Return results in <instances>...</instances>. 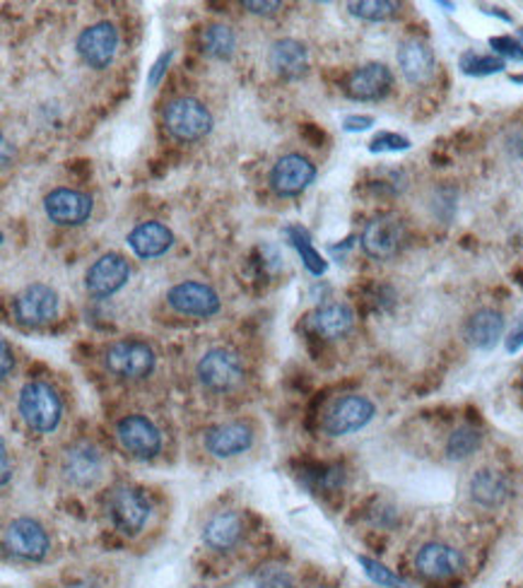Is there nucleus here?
<instances>
[{
    "instance_id": "f257e3e1",
    "label": "nucleus",
    "mask_w": 523,
    "mask_h": 588,
    "mask_svg": "<svg viewBox=\"0 0 523 588\" xmlns=\"http://www.w3.org/2000/svg\"><path fill=\"white\" fill-rule=\"evenodd\" d=\"M194 377L203 393L208 395H232L247 381L244 355L229 348V345H213L203 350L194 364Z\"/></svg>"
},
{
    "instance_id": "f03ea898",
    "label": "nucleus",
    "mask_w": 523,
    "mask_h": 588,
    "mask_svg": "<svg viewBox=\"0 0 523 588\" xmlns=\"http://www.w3.org/2000/svg\"><path fill=\"white\" fill-rule=\"evenodd\" d=\"M18 415L32 434L46 437V434L58 432L63 415H66V403L51 381L28 379L18 391Z\"/></svg>"
},
{
    "instance_id": "7ed1b4c3",
    "label": "nucleus",
    "mask_w": 523,
    "mask_h": 588,
    "mask_svg": "<svg viewBox=\"0 0 523 588\" xmlns=\"http://www.w3.org/2000/svg\"><path fill=\"white\" fill-rule=\"evenodd\" d=\"M107 454L89 439H75L58 454V478L70 490L87 492L101 484L107 476Z\"/></svg>"
},
{
    "instance_id": "20e7f679",
    "label": "nucleus",
    "mask_w": 523,
    "mask_h": 588,
    "mask_svg": "<svg viewBox=\"0 0 523 588\" xmlns=\"http://www.w3.org/2000/svg\"><path fill=\"white\" fill-rule=\"evenodd\" d=\"M157 350L143 338H119L101 352L105 372L121 383L148 381L157 372Z\"/></svg>"
},
{
    "instance_id": "39448f33",
    "label": "nucleus",
    "mask_w": 523,
    "mask_h": 588,
    "mask_svg": "<svg viewBox=\"0 0 523 588\" xmlns=\"http://www.w3.org/2000/svg\"><path fill=\"white\" fill-rule=\"evenodd\" d=\"M411 567L420 581L451 584L466 574L468 557L466 549H461L451 541L429 538L413 549Z\"/></svg>"
},
{
    "instance_id": "423d86ee",
    "label": "nucleus",
    "mask_w": 523,
    "mask_h": 588,
    "mask_svg": "<svg viewBox=\"0 0 523 588\" xmlns=\"http://www.w3.org/2000/svg\"><path fill=\"white\" fill-rule=\"evenodd\" d=\"M51 547L54 541L40 519L12 516L3 526V555L15 565H44Z\"/></svg>"
},
{
    "instance_id": "0eeeda50",
    "label": "nucleus",
    "mask_w": 523,
    "mask_h": 588,
    "mask_svg": "<svg viewBox=\"0 0 523 588\" xmlns=\"http://www.w3.org/2000/svg\"><path fill=\"white\" fill-rule=\"evenodd\" d=\"M119 449L138 464H152L164 454V432L148 413H126L113 422Z\"/></svg>"
},
{
    "instance_id": "6e6552de",
    "label": "nucleus",
    "mask_w": 523,
    "mask_h": 588,
    "mask_svg": "<svg viewBox=\"0 0 523 588\" xmlns=\"http://www.w3.org/2000/svg\"><path fill=\"white\" fill-rule=\"evenodd\" d=\"M107 519L121 538H140L152 519L150 494L135 484H117L107 494Z\"/></svg>"
},
{
    "instance_id": "1a4fd4ad",
    "label": "nucleus",
    "mask_w": 523,
    "mask_h": 588,
    "mask_svg": "<svg viewBox=\"0 0 523 588\" xmlns=\"http://www.w3.org/2000/svg\"><path fill=\"white\" fill-rule=\"evenodd\" d=\"M257 439L259 432L249 420H227L203 432V451H206L213 461H237V458L253 451Z\"/></svg>"
},
{
    "instance_id": "9d476101",
    "label": "nucleus",
    "mask_w": 523,
    "mask_h": 588,
    "mask_svg": "<svg viewBox=\"0 0 523 588\" xmlns=\"http://www.w3.org/2000/svg\"><path fill=\"white\" fill-rule=\"evenodd\" d=\"M377 417V403L362 393H346L326 407L322 417V432L330 439L350 437L362 432Z\"/></svg>"
},
{
    "instance_id": "9b49d317",
    "label": "nucleus",
    "mask_w": 523,
    "mask_h": 588,
    "mask_svg": "<svg viewBox=\"0 0 523 588\" xmlns=\"http://www.w3.org/2000/svg\"><path fill=\"white\" fill-rule=\"evenodd\" d=\"M247 519L237 509H222L203 523L200 543L215 557H232L247 543Z\"/></svg>"
},
{
    "instance_id": "f8f14e48",
    "label": "nucleus",
    "mask_w": 523,
    "mask_h": 588,
    "mask_svg": "<svg viewBox=\"0 0 523 588\" xmlns=\"http://www.w3.org/2000/svg\"><path fill=\"white\" fill-rule=\"evenodd\" d=\"M213 113L194 97H176L164 107V126L178 143H196L213 131Z\"/></svg>"
},
{
    "instance_id": "ddd939ff",
    "label": "nucleus",
    "mask_w": 523,
    "mask_h": 588,
    "mask_svg": "<svg viewBox=\"0 0 523 588\" xmlns=\"http://www.w3.org/2000/svg\"><path fill=\"white\" fill-rule=\"evenodd\" d=\"M405 244V222L399 215L384 213L369 220L362 229L360 247L374 261H389Z\"/></svg>"
},
{
    "instance_id": "4468645a",
    "label": "nucleus",
    "mask_w": 523,
    "mask_h": 588,
    "mask_svg": "<svg viewBox=\"0 0 523 588\" xmlns=\"http://www.w3.org/2000/svg\"><path fill=\"white\" fill-rule=\"evenodd\" d=\"M58 294L54 287L34 283L12 300V316L24 328H44L58 316Z\"/></svg>"
},
{
    "instance_id": "2eb2a0df",
    "label": "nucleus",
    "mask_w": 523,
    "mask_h": 588,
    "mask_svg": "<svg viewBox=\"0 0 523 588\" xmlns=\"http://www.w3.org/2000/svg\"><path fill=\"white\" fill-rule=\"evenodd\" d=\"M167 304L174 314L186 318H213L222 309L220 294L206 283H196V280L174 285L167 292Z\"/></svg>"
},
{
    "instance_id": "dca6fc26",
    "label": "nucleus",
    "mask_w": 523,
    "mask_h": 588,
    "mask_svg": "<svg viewBox=\"0 0 523 588\" xmlns=\"http://www.w3.org/2000/svg\"><path fill=\"white\" fill-rule=\"evenodd\" d=\"M466 492L468 500L478 509L497 511L509 502V497L514 492V484L504 470L494 466H480L478 470H473V476L468 478Z\"/></svg>"
},
{
    "instance_id": "f3484780",
    "label": "nucleus",
    "mask_w": 523,
    "mask_h": 588,
    "mask_svg": "<svg viewBox=\"0 0 523 588\" xmlns=\"http://www.w3.org/2000/svg\"><path fill=\"white\" fill-rule=\"evenodd\" d=\"M75 51L87 68L107 70L119 51V30L111 22H95L80 32Z\"/></svg>"
},
{
    "instance_id": "a211bd4d",
    "label": "nucleus",
    "mask_w": 523,
    "mask_h": 588,
    "mask_svg": "<svg viewBox=\"0 0 523 588\" xmlns=\"http://www.w3.org/2000/svg\"><path fill=\"white\" fill-rule=\"evenodd\" d=\"M131 280V265L121 253H105L85 273V290L89 297L109 300Z\"/></svg>"
},
{
    "instance_id": "6ab92c4d",
    "label": "nucleus",
    "mask_w": 523,
    "mask_h": 588,
    "mask_svg": "<svg viewBox=\"0 0 523 588\" xmlns=\"http://www.w3.org/2000/svg\"><path fill=\"white\" fill-rule=\"evenodd\" d=\"M268 182H271L275 196L297 198L316 182V167L309 157L297 155V152H290V155L280 157L273 164Z\"/></svg>"
},
{
    "instance_id": "aec40b11",
    "label": "nucleus",
    "mask_w": 523,
    "mask_h": 588,
    "mask_svg": "<svg viewBox=\"0 0 523 588\" xmlns=\"http://www.w3.org/2000/svg\"><path fill=\"white\" fill-rule=\"evenodd\" d=\"M304 328L312 338L334 342L350 336V330L355 328V312L346 302H328L316 306V309L304 318Z\"/></svg>"
},
{
    "instance_id": "412c9836",
    "label": "nucleus",
    "mask_w": 523,
    "mask_h": 588,
    "mask_svg": "<svg viewBox=\"0 0 523 588\" xmlns=\"http://www.w3.org/2000/svg\"><path fill=\"white\" fill-rule=\"evenodd\" d=\"M95 203L83 190L54 188L44 198V213L58 227H80L92 217Z\"/></svg>"
},
{
    "instance_id": "4be33fe9",
    "label": "nucleus",
    "mask_w": 523,
    "mask_h": 588,
    "mask_svg": "<svg viewBox=\"0 0 523 588\" xmlns=\"http://www.w3.org/2000/svg\"><path fill=\"white\" fill-rule=\"evenodd\" d=\"M504 330H506L504 314L500 309H492V306H482V309L473 312L466 318L464 340L478 352H490L500 345V340H504Z\"/></svg>"
},
{
    "instance_id": "5701e85b",
    "label": "nucleus",
    "mask_w": 523,
    "mask_h": 588,
    "mask_svg": "<svg viewBox=\"0 0 523 588\" xmlns=\"http://www.w3.org/2000/svg\"><path fill=\"white\" fill-rule=\"evenodd\" d=\"M393 87V73L384 63H364L350 73L346 95L352 101H381L389 97Z\"/></svg>"
},
{
    "instance_id": "b1692460",
    "label": "nucleus",
    "mask_w": 523,
    "mask_h": 588,
    "mask_svg": "<svg viewBox=\"0 0 523 588\" xmlns=\"http://www.w3.org/2000/svg\"><path fill=\"white\" fill-rule=\"evenodd\" d=\"M437 58L432 46L423 40H405L399 46V68L411 85H423L435 73Z\"/></svg>"
},
{
    "instance_id": "393cba45",
    "label": "nucleus",
    "mask_w": 523,
    "mask_h": 588,
    "mask_svg": "<svg viewBox=\"0 0 523 588\" xmlns=\"http://www.w3.org/2000/svg\"><path fill=\"white\" fill-rule=\"evenodd\" d=\"M131 251L143 261L160 259L174 247V235L167 225L162 222H140L129 235Z\"/></svg>"
},
{
    "instance_id": "a878e982",
    "label": "nucleus",
    "mask_w": 523,
    "mask_h": 588,
    "mask_svg": "<svg viewBox=\"0 0 523 588\" xmlns=\"http://www.w3.org/2000/svg\"><path fill=\"white\" fill-rule=\"evenodd\" d=\"M268 63L283 80H299L309 70V51L297 40H277L271 46Z\"/></svg>"
},
{
    "instance_id": "bb28decb",
    "label": "nucleus",
    "mask_w": 523,
    "mask_h": 588,
    "mask_svg": "<svg viewBox=\"0 0 523 588\" xmlns=\"http://www.w3.org/2000/svg\"><path fill=\"white\" fill-rule=\"evenodd\" d=\"M484 442V434L480 427L470 425V422H464L456 429L449 432L444 444V454L449 461H468L470 456H476L480 451V446Z\"/></svg>"
},
{
    "instance_id": "cd10ccee",
    "label": "nucleus",
    "mask_w": 523,
    "mask_h": 588,
    "mask_svg": "<svg viewBox=\"0 0 523 588\" xmlns=\"http://www.w3.org/2000/svg\"><path fill=\"white\" fill-rule=\"evenodd\" d=\"M200 48L215 61H229L237 51V34L227 24H210L200 32Z\"/></svg>"
},
{
    "instance_id": "c85d7f7f",
    "label": "nucleus",
    "mask_w": 523,
    "mask_h": 588,
    "mask_svg": "<svg viewBox=\"0 0 523 588\" xmlns=\"http://www.w3.org/2000/svg\"><path fill=\"white\" fill-rule=\"evenodd\" d=\"M285 237L292 241V247H295L297 253L302 255V263H304L306 271H309L316 277L326 273L328 263L324 261V255L314 249L312 237H309V232H306L304 227H299V225L285 227Z\"/></svg>"
},
{
    "instance_id": "c756f323",
    "label": "nucleus",
    "mask_w": 523,
    "mask_h": 588,
    "mask_svg": "<svg viewBox=\"0 0 523 588\" xmlns=\"http://www.w3.org/2000/svg\"><path fill=\"white\" fill-rule=\"evenodd\" d=\"M249 588H299V581L292 569L280 565V562H265L251 574Z\"/></svg>"
},
{
    "instance_id": "7c9ffc66",
    "label": "nucleus",
    "mask_w": 523,
    "mask_h": 588,
    "mask_svg": "<svg viewBox=\"0 0 523 588\" xmlns=\"http://www.w3.org/2000/svg\"><path fill=\"white\" fill-rule=\"evenodd\" d=\"M506 61L494 54H478V51H464L458 58V68L461 73L470 75V78H488V75L502 73Z\"/></svg>"
},
{
    "instance_id": "2f4dec72",
    "label": "nucleus",
    "mask_w": 523,
    "mask_h": 588,
    "mask_svg": "<svg viewBox=\"0 0 523 588\" xmlns=\"http://www.w3.org/2000/svg\"><path fill=\"white\" fill-rule=\"evenodd\" d=\"M348 10L350 15L364 22H386L399 15L401 3H393V0H360V3H348Z\"/></svg>"
},
{
    "instance_id": "473e14b6",
    "label": "nucleus",
    "mask_w": 523,
    "mask_h": 588,
    "mask_svg": "<svg viewBox=\"0 0 523 588\" xmlns=\"http://www.w3.org/2000/svg\"><path fill=\"white\" fill-rule=\"evenodd\" d=\"M357 562H360L367 577L372 579L379 588H407L405 579L399 577V574H395L393 569H389V567L381 565V562H377V559H372V557H364V555L357 557Z\"/></svg>"
},
{
    "instance_id": "72a5a7b5",
    "label": "nucleus",
    "mask_w": 523,
    "mask_h": 588,
    "mask_svg": "<svg viewBox=\"0 0 523 588\" xmlns=\"http://www.w3.org/2000/svg\"><path fill=\"white\" fill-rule=\"evenodd\" d=\"M492 54L500 56L504 61H523V44L519 42L516 34H502V36H492L490 40Z\"/></svg>"
},
{
    "instance_id": "f704fd0d",
    "label": "nucleus",
    "mask_w": 523,
    "mask_h": 588,
    "mask_svg": "<svg viewBox=\"0 0 523 588\" xmlns=\"http://www.w3.org/2000/svg\"><path fill=\"white\" fill-rule=\"evenodd\" d=\"M403 150H411V140L401 133H391V131H381L372 138V143H369V152H403Z\"/></svg>"
},
{
    "instance_id": "c9c22d12",
    "label": "nucleus",
    "mask_w": 523,
    "mask_h": 588,
    "mask_svg": "<svg viewBox=\"0 0 523 588\" xmlns=\"http://www.w3.org/2000/svg\"><path fill=\"white\" fill-rule=\"evenodd\" d=\"M12 372H15V350L3 338V342H0V379H3V383L12 377Z\"/></svg>"
},
{
    "instance_id": "e433bc0d",
    "label": "nucleus",
    "mask_w": 523,
    "mask_h": 588,
    "mask_svg": "<svg viewBox=\"0 0 523 588\" xmlns=\"http://www.w3.org/2000/svg\"><path fill=\"white\" fill-rule=\"evenodd\" d=\"M504 345H506V352H519L523 348V312L519 314V318L514 322L512 330H509V334H506Z\"/></svg>"
},
{
    "instance_id": "4c0bfd02",
    "label": "nucleus",
    "mask_w": 523,
    "mask_h": 588,
    "mask_svg": "<svg viewBox=\"0 0 523 588\" xmlns=\"http://www.w3.org/2000/svg\"><path fill=\"white\" fill-rule=\"evenodd\" d=\"M172 56H174L172 51H167V54H162V56L155 61V66H152L150 73H148V85H150V87L160 85V80L164 78V73H167V68H170Z\"/></svg>"
},
{
    "instance_id": "58836bf2",
    "label": "nucleus",
    "mask_w": 523,
    "mask_h": 588,
    "mask_svg": "<svg viewBox=\"0 0 523 588\" xmlns=\"http://www.w3.org/2000/svg\"><path fill=\"white\" fill-rule=\"evenodd\" d=\"M374 123H377L374 117H364V113H352V117H348L346 121H342V128H346L348 133H364Z\"/></svg>"
},
{
    "instance_id": "ea45409f",
    "label": "nucleus",
    "mask_w": 523,
    "mask_h": 588,
    "mask_svg": "<svg viewBox=\"0 0 523 588\" xmlns=\"http://www.w3.org/2000/svg\"><path fill=\"white\" fill-rule=\"evenodd\" d=\"M241 6L253 12V15H273V12L283 8V3H277V0H265V3H259V0H244Z\"/></svg>"
},
{
    "instance_id": "a19ab883",
    "label": "nucleus",
    "mask_w": 523,
    "mask_h": 588,
    "mask_svg": "<svg viewBox=\"0 0 523 588\" xmlns=\"http://www.w3.org/2000/svg\"><path fill=\"white\" fill-rule=\"evenodd\" d=\"M0 461H3V478H0V482H3V490H8V484H10V480H12V476H15V472H12L10 446H8L6 439L0 442Z\"/></svg>"
},
{
    "instance_id": "79ce46f5",
    "label": "nucleus",
    "mask_w": 523,
    "mask_h": 588,
    "mask_svg": "<svg viewBox=\"0 0 523 588\" xmlns=\"http://www.w3.org/2000/svg\"><path fill=\"white\" fill-rule=\"evenodd\" d=\"M58 588H107V586L97 581L95 577H75L70 581H63Z\"/></svg>"
},
{
    "instance_id": "37998d69",
    "label": "nucleus",
    "mask_w": 523,
    "mask_h": 588,
    "mask_svg": "<svg viewBox=\"0 0 523 588\" xmlns=\"http://www.w3.org/2000/svg\"><path fill=\"white\" fill-rule=\"evenodd\" d=\"M0 145H3V167H10V140L3 135Z\"/></svg>"
},
{
    "instance_id": "c03bdc74",
    "label": "nucleus",
    "mask_w": 523,
    "mask_h": 588,
    "mask_svg": "<svg viewBox=\"0 0 523 588\" xmlns=\"http://www.w3.org/2000/svg\"><path fill=\"white\" fill-rule=\"evenodd\" d=\"M299 588H330V586H324V584H299Z\"/></svg>"
},
{
    "instance_id": "a18cd8bd",
    "label": "nucleus",
    "mask_w": 523,
    "mask_h": 588,
    "mask_svg": "<svg viewBox=\"0 0 523 588\" xmlns=\"http://www.w3.org/2000/svg\"><path fill=\"white\" fill-rule=\"evenodd\" d=\"M512 83H523V75H512Z\"/></svg>"
},
{
    "instance_id": "49530a36",
    "label": "nucleus",
    "mask_w": 523,
    "mask_h": 588,
    "mask_svg": "<svg viewBox=\"0 0 523 588\" xmlns=\"http://www.w3.org/2000/svg\"><path fill=\"white\" fill-rule=\"evenodd\" d=\"M516 36H519V42H521V44H523V28H521V30H519V32H516Z\"/></svg>"
}]
</instances>
